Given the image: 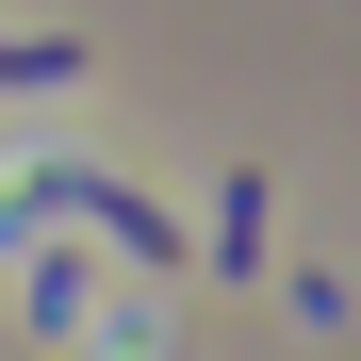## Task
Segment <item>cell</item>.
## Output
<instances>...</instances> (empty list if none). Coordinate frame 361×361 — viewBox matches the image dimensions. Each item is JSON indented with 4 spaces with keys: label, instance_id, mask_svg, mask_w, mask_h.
<instances>
[{
    "label": "cell",
    "instance_id": "obj_3",
    "mask_svg": "<svg viewBox=\"0 0 361 361\" xmlns=\"http://www.w3.org/2000/svg\"><path fill=\"white\" fill-rule=\"evenodd\" d=\"M82 66H99L82 33H0V82H82Z\"/></svg>",
    "mask_w": 361,
    "mask_h": 361
},
{
    "label": "cell",
    "instance_id": "obj_1",
    "mask_svg": "<svg viewBox=\"0 0 361 361\" xmlns=\"http://www.w3.org/2000/svg\"><path fill=\"white\" fill-rule=\"evenodd\" d=\"M33 180H49V197H66L82 230H115L132 263H197V230H180V214L148 197V180H115V164H33Z\"/></svg>",
    "mask_w": 361,
    "mask_h": 361
},
{
    "label": "cell",
    "instance_id": "obj_2",
    "mask_svg": "<svg viewBox=\"0 0 361 361\" xmlns=\"http://www.w3.org/2000/svg\"><path fill=\"white\" fill-rule=\"evenodd\" d=\"M263 230H279V197H263V164H230V180H214V263L247 279V263H263Z\"/></svg>",
    "mask_w": 361,
    "mask_h": 361
}]
</instances>
